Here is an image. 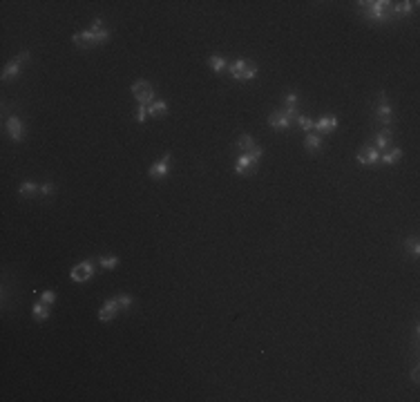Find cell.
I'll return each instance as SVG.
<instances>
[{
  "label": "cell",
  "instance_id": "ac0fdd59",
  "mask_svg": "<svg viewBox=\"0 0 420 402\" xmlns=\"http://www.w3.org/2000/svg\"><path fill=\"white\" fill-rule=\"evenodd\" d=\"M389 145H391V130L384 128V130H380V132H378L374 147H376L378 152H380V150H389Z\"/></svg>",
  "mask_w": 420,
  "mask_h": 402
},
{
  "label": "cell",
  "instance_id": "4fadbf2b",
  "mask_svg": "<svg viewBox=\"0 0 420 402\" xmlns=\"http://www.w3.org/2000/svg\"><path fill=\"white\" fill-rule=\"evenodd\" d=\"M257 170V163L251 159V155L248 152H244L237 161H235V172H237L239 177H248V174H253Z\"/></svg>",
  "mask_w": 420,
  "mask_h": 402
},
{
  "label": "cell",
  "instance_id": "2e32d148",
  "mask_svg": "<svg viewBox=\"0 0 420 402\" xmlns=\"http://www.w3.org/2000/svg\"><path fill=\"white\" fill-rule=\"evenodd\" d=\"M304 147L311 152V155H317V152H322V137L317 132H309L304 139Z\"/></svg>",
  "mask_w": 420,
  "mask_h": 402
},
{
  "label": "cell",
  "instance_id": "f1b7e54d",
  "mask_svg": "<svg viewBox=\"0 0 420 402\" xmlns=\"http://www.w3.org/2000/svg\"><path fill=\"white\" fill-rule=\"evenodd\" d=\"M40 302H45L47 306H54V302H56V293H54V291H45L43 295H40Z\"/></svg>",
  "mask_w": 420,
  "mask_h": 402
},
{
  "label": "cell",
  "instance_id": "9a60e30c",
  "mask_svg": "<svg viewBox=\"0 0 420 402\" xmlns=\"http://www.w3.org/2000/svg\"><path fill=\"white\" fill-rule=\"evenodd\" d=\"M32 315H34V320H36L38 324H43L45 320H50V315H52V306H47L45 302H36V304L32 306Z\"/></svg>",
  "mask_w": 420,
  "mask_h": 402
},
{
  "label": "cell",
  "instance_id": "484cf974",
  "mask_svg": "<svg viewBox=\"0 0 420 402\" xmlns=\"http://www.w3.org/2000/svg\"><path fill=\"white\" fill-rule=\"evenodd\" d=\"M295 123H298V125H300V130H304V132L306 134H309V132H313V130H315V121H313V119H309V116H298V119H295Z\"/></svg>",
  "mask_w": 420,
  "mask_h": 402
},
{
  "label": "cell",
  "instance_id": "4316f807",
  "mask_svg": "<svg viewBox=\"0 0 420 402\" xmlns=\"http://www.w3.org/2000/svg\"><path fill=\"white\" fill-rule=\"evenodd\" d=\"M405 250L409 253V255H411L413 259H416V257L420 255V244H418V239H416V237L407 239V241H405Z\"/></svg>",
  "mask_w": 420,
  "mask_h": 402
},
{
  "label": "cell",
  "instance_id": "7a4b0ae2",
  "mask_svg": "<svg viewBox=\"0 0 420 402\" xmlns=\"http://www.w3.org/2000/svg\"><path fill=\"white\" fill-rule=\"evenodd\" d=\"M360 11L369 22H387L393 20V3L389 0H360Z\"/></svg>",
  "mask_w": 420,
  "mask_h": 402
},
{
  "label": "cell",
  "instance_id": "7c38bea8",
  "mask_svg": "<svg viewBox=\"0 0 420 402\" xmlns=\"http://www.w3.org/2000/svg\"><path fill=\"white\" fill-rule=\"evenodd\" d=\"M268 125L277 130V132H284V130H291L293 121L284 114V110H275V112H270V116H268Z\"/></svg>",
  "mask_w": 420,
  "mask_h": 402
},
{
  "label": "cell",
  "instance_id": "30bf717a",
  "mask_svg": "<svg viewBox=\"0 0 420 402\" xmlns=\"http://www.w3.org/2000/svg\"><path fill=\"white\" fill-rule=\"evenodd\" d=\"M5 130H7V137L14 141V143H20L22 139H25V125H22L20 116L11 114L7 121H5Z\"/></svg>",
  "mask_w": 420,
  "mask_h": 402
},
{
  "label": "cell",
  "instance_id": "f546056e",
  "mask_svg": "<svg viewBox=\"0 0 420 402\" xmlns=\"http://www.w3.org/2000/svg\"><path fill=\"white\" fill-rule=\"evenodd\" d=\"M52 194H54V183L52 181L43 183V186H40V197H52Z\"/></svg>",
  "mask_w": 420,
  "mask_h": 402
},
{
  "label": "cell",
  "instance_id": "8fae6325",
  "mask_svg": "<svg viewBox=\"0 0 420 402\" xmlns=\"http://www.w3.org/2000/svg\"><path fill=\"white\" fill-rule=\"evenodd\" d=\"M356 159H358V163H362V165H378L380 163V152H378L371 143H366V145H362V150L358 152Z\"/></svg>",
  "mask_w": 420,
  "mask_h": 402
},
{
  "label": "cell",
  "instance_id": "d6986e66",
  "mask_svg": "<svg viewBox=\"0 0 420 402\" xmlns=\"http://www.w3.org/2000/svg\"><path fill=\"white\" fill-rule=\"evenodd\" d=\"M208 65H210V69L215 74H221L224 69H228V61L221 54H210L208 56Z\"/></svg>",
  "mask_w": 420,
  "mask_h": 402
},
{
  "label": "cell",
  "instance_id": "3957f363",
  "mask_svg": "<svg viewBox=\"0 0 420 402\" xmlns=\"http://www.w3.org/2000/svg\"><path fill=\"white\" fill-rule=\"evenodd\" d=\"M132 306V295H116V297H110L108 302H103V306L98 309V320L101 322H112L121 311H128Z\"/></svg>",
  "mask_w": 420,
  "mask_h": 402
},
{
  "label": "cell",
  "instance_id": "52a82bcc",
  "mask_svg": "<svg viewBox=\"0 0 420 402\" xmlns=\"http://www.w3.org/2000/svg\"><path fill=\"white\" fill-rule=\"evenodd\" d=\"M29 58H32V52H20V54L16 56L14 61H9L7 65H5V69H3V81H5V83H9V81L18 79L22 65H25V63L29 61Z\"/></svg>",
  "mask_w": 420,
  "mask_h": 402
},
{
  "label": "cell",
  "instance_id": "9c48e42d",
  "mask_svg": "<svg viewBox=\"0 0 420 402\" xmlns=\"http://www.w3.org/2000/svg\"><path fill=\"white\" fill-rule=\"evenodd\" d=\"M170 163H172V155H170V152H165V155L159 159V161H155V163L150 165V170H147V177H150V179H155V181L165 179V177H168V172H170Z\"/></svg>",
  "mask_w": 420,
  "mask_h": 402
},
{
  "label": "cell",
  "instance_id": "603a6c76",
  "mask_svg": "<svg viewBox=\"0 0 420 402\" xmlns=\"http://www.w3.org/2000/svg\"><path fill=\"white\" fill-rule=\"evenodd\" d=\"M119 262H121V259L116 255H101V259H98L101 268H105V270H114L116 266H119Z\"/></svg>",
  "mask_w": 420,
  "mask_h": 402
},
{
  "label": "cell",
  "instance_id": "277c9868",
  "mask_svg": "<svg viewBox=\"0 0 420 402\" xmlns=\"http://www.w3.org/2000/svg\"><path fill=\"white\" fill-rule=\"evenodd\" d=\"M228 72L235 81H253V79H257L259 67L251 61V58H237L235 63L228 65Z\"/></svg>",
  "mask_w": 420,
  "mask_h": 402
},
{
  "label": "cell",
  "instance_id": "7402d4cb",
  "mask_svg": "<svg viewBox=\"0 0 420 402\" xmlns=\"http://www.w3.org/2000/svg\"><path fill=\"white\" fill-rule=\"evenodd\" d=\"M18 192H20V197H34V194H36V192H40V186H38V183L36 181H22L20 183V188H18Z\"/></svg>",
  "mask_w": 420,
  "mask_h": 402
},
{
  "label": "cell",
  "instance_id": "ba28073f",
  "mask_svg": "<svg viewBox=\"0 0 420 402\" xmlns=\"http://www.w3.org/2000/svg\"><path fill=\"white\" fill-rule=\"evenodd\" d=\"M94 273H96V268H94V262L92 259H85V262H81V264H76L72 270H69V277H72V282L76 284H85V282H90Z\"/></svg>",
  "mask_w": 420,
  "mask_h": 402
},
{
  "label": "cell",
  "instance_id": "6da1fadb",
  "mask_svg": "<svg viewBox=\"0 0 420 402\" xmlns=\"http://www.w3.org/2000/svg\"><path fill=\"white\" fill-rule=\"evenodd\" d=\"M108 40H110V29L105 27L103 18H94L90 29L76 32L72 36V43H74V47H79V49H90L94 45H105Z\"/></svg>",
  "mask_w": 420,
  "mask_h": 402
},
{
  "label": "cell",
  "instance_id": "83f0119b",
  "mask_svg": "<svg viewBox=\"0 0 420 402\" xmlns=\"http://www.w3.org/2000/svg\"><path fill=\"white\" fill-rule=\"evenodd\" d=\"M145 116H147V105H137V108H134V121L143 123Z\"/></svg>",
  "mask_w": 420,
  "mask_h": 402
},
{
  "label": "cell",
  "instance_id": "8992f818",
  "mask_svg": "<svg viewBox=\"0 0 420 402\" xmlns=\"http://www.w3.org/2000/svg\"><path fill=\"white\" fill-rule=\"evenodd\" d=\"M376 119L380 121L382 128H391L393 123V108L387 98V92H378V105H376Z\"/></svg>",
  "mask_w": 420,
  "mask_h": 402
},
{
  "label": "cell",
  "instance_id": "5bb4252c",
  "mask_svg": "<svg viewBox=\"0 0 420 402\" xmlns=\"http://www.w3.org/2000/svg\"><path fill=\"white\" fill-rule=\"evenodd\" d=\"M340 125V121H338V116H324V119L320 121H315V130H317V134H331L333 130H338Z\"/></svg>",
  "mask_w": 420,
  "mask_h": 402
},
{
  "label": "cell",
  "instance_id": "ffe728a7",
  "mask_svg": "<svg viewBox=\"0 0 420 402\" xmlns=\"http://www.w3.org/2000/svg\"><path fill=\"white\" fill-rule=\"evenodd\" d=\"M416 0H405V3H393V16L398 18V16H409L413 7H416Z\"/></svg>",
  "mask_w": 420,
  "mask_h": 402
},
{
  "label": "cell",
  "instance_id": "e0dca14e",
  "mask_svg": "<svg viewBox=\"0 0 420 402\" xmlns=\"http://www.w3.org/2000/svg\"><path fill=\"white\" fill-rule=\"evenodd\" d=\"M147 114L155 116V119H163V116L168 114V103H165V100H161V98L152 100V103L147 105Z\"/></svg>",
  "mask_w": 420,
  "mask_h": 402
},
{
  "label": "cell",
  "instance_id": "5b68a950",
  "mask_svg": "<svg viewBox=\"0 0 420 402\" xmlns=\"http://www.w3.org/2000/svg\"><path fill=\"white\" fill-rule=\"evenodd\" d=\"M130 90H132V96H134V100H137V105H150L152 100H157L155 85H152V83H147V81H143V79L134 81Z\"/></svg>",
  "mask_w": 420,
  "mask_h": 402
},
{
  "label": "cell",
  "instance_id": "44dd1931",
  "mask_svg": "<svg viewBox=\"0 0 420 402\" xmlns=\"http://www.w3.org/2000/svg\"><path fill=\"white\" fill-rule=\"evenodd\" d=\"M402 159V150L400 147H391V150H387L384 155H380V161L384 165H393V163H398Z\"/></svg>",
  "mask_w": 420,
  "mask_h": 402
},
{
  "label": "cell",
  "instance_id": "cb8c5ba5",
  "mask_svg": "<svg viewBox=\"0 0 420 402\" xmlns=\"http://www.w3.org/2000/svg\"><path fill=\"white\" fill-rule=\"evenodd\" d=\"M255 145H257V143H255V139H253L251 134H241V137L237 139V147H239L241 152H251Z\"/></svg>",
  "mask_w": 420,
  "mask_h": 402
},
{
  "label": "cell",
  "instance_id": "d4e9b609",
  "mask_svg": "<svg viewBox=\"0 0 420 402\" xmlns=\"http://www.w3.org/2000/svg\"><path fill=\"white\" fill-rule=\"evenodd\" d=\"M300 105V94L298 92H288L284 96V110H298Z\"/></svg>",
  "mask_w": 420,
  "mask_h": 402
}]
</instances>
